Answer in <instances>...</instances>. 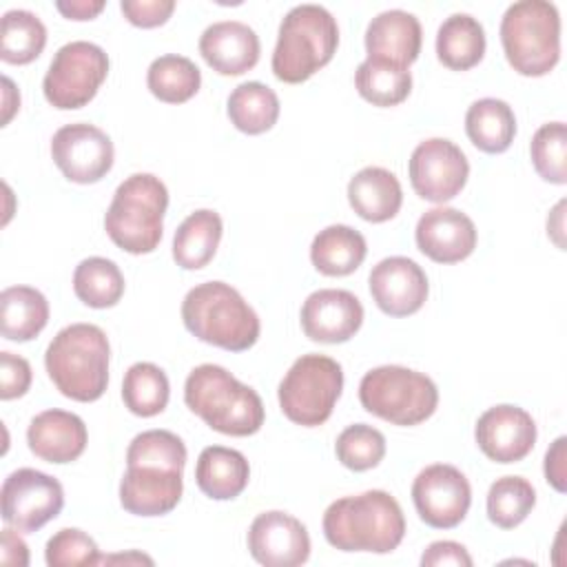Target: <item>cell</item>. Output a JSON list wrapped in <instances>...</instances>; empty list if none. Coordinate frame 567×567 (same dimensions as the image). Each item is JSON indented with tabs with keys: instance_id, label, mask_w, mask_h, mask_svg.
Listing matches in <instances>:
<instances>
[{
	"instance_id": "f6af8a7d",
	"label": "cell",
	"mask_w": 567,
	"mask_h": 567,
	"mask_svg": "<svg viewBox=\"0 0 567 567\" xmlns=\"http://www.w3.org/2000/svg\"><path fill=\"white\" fill-rule=\"evenodd\" d=\"M545 478L556 492L567 489V436H558L547 450Z\"/></svg>"
},
{
	"instance_id": "d4e9b609",
	"label": "cell",
	"mask_w": 567,
	"mask_h": 567,
	"mask_svg": "<svg viewBox=\"0 0 567 567\" xmlns=\"http://www.w3.org/2000/svg\"><path fill=\"white\" fill-rule=\"evenodd\" d=\"M250 478L246 456L233 447L208 445L199 452L195 465L197 487L215 501H230L239 496Z\"/></svg>"
},
{
	"instance_id": "2e32d148",
	"label": "cell",
	"mask_w": 567,
	"mask_h": 567,
	"mask_svg": "<svg viewBox=\"0 0 567 567\" xmlns=\"http://www.w3.org/2000/svg\"><path fill=\"white\" fill-rule=\"evenodd\" d=\"M536 434L532 414L509 403L487 408L474 427L481 452L496 463L523 461L534 450Z\"/></svg>"
},
{
	"instance_id": "8fae6325",
	"label": "cell",
	"mask_w": 567,
	"mask_h": 567,
	"mask_svg": "<svg viewBox=\"0 0 567 567\" xmlns=\"http://www.w3.org/2000/svg\"><path fill=\"white\" fill-rule=\"evenodd\" d=\"M0 503L2 520L18 532L31 534L62 512L64 489L58 478L33 467H20L4 478Z\"/></svg>"
},
{
	"instance_id": "b9f144b4",
	"label": "cell",
	"mask_w": 567,
	"mask_h": 567,
	"mask_svg": "<svg viewBox=\"0 0 567 567\" xmlns=\"http://www.w3.org/2000/svg\"><path fill=\"white\" fill-rule=\"evenodd\" d=\"M31 385V365L24 357L2 350L0 352V399H18Z\"/></svg>"
},
{
	"instance_id": "681fc988",
	"label": "cell",
	"mask_w": 567,
	"mask_h": 567,
	"mask_svg": "<svg viewBox=\"0 0 567 567\" xmlns=\"http://www.w3.org/2000/svg\"><path fill=\"white\" fill-rule=\"evenodd\" d=\"M2 84H4V115H2V124H9L13 113L20 109V100H11V95H16L18 91H16L13 82L7 75L2 78Z\"/></svg>"
},
{
	"instance_id": "4fadbf2b",
	"label": "cell",
	"mask_w": 567,
	"mask_h": 567,
	"mask_svg": "<svg viewBox=\"0 0 567 567\" xmlns=\"http://www.w3.org/2000/svg\"><path fill=\"white\" fill-rule=\"evenodd\" d=\"M408 173L419 197L443 204L463 190L470 164L465 153L452 140L430 137L412 151Z\"/></svg>"
},
{
	"instance_id": "83f0119b",
	"label": "cell",
	"mask_w": 567,
	"mask_h": 567,
	"mask_svg": "<svg viewBox=\"0 0 567 567\" xmlns=\"http://www.w3.org/2000/svg\"><path fill=\"white\" fill-rule=\"evenodd\" d=\"M49 321L47 297L31 286H9L0 292V332L9 341L35 339Z\"/></svg>"
},
{
	"instance_id": "ba28073f",
	"label": "cell",
	"mask_w": 567,
	"mask_h": 567,
	"mask_svg": "<svg viewBox=\"0 0 567 567\" xmlns=\"http://www.w3.org/2000/svg\"><path fill=\"white\" fill-rule=\"evenodd\" d=\"M361 405L394 425H419L439 405L436 383L405 365H379L363 374L359 383Z\"/></svg>"
},
{
	"instance_id": "d6a6232c",
	"label": "cell",
	"mask_w": 567,
	"mask_h": 567,
	"mask_svg": "<svg viewBox=\"0 0 567 567\" xmlns=\"http://www.w3.org/2000/svg\"><path fill=\"white\" fill-rule=\"evenodd\" d=\"M146 84L157 100L166 104H182L199 91L202 71L190 58L166 53L151 62L146 71Z\"/></svg>"
},
{
	"instance_id": "60d3db41",
	"label": "cell",
	"mask_w": 567,
	"mask_h": 567,
	"mask_svg": "<svg viewBox=\"0 0 567 567\" xmlns=\"http://www.w3.org/2000/svg\"><path fill=\"white\" fill-rule=\"evenodd\" d=\"M100 549L95 540L75 527H64L47 540L44 560L49 567H75V565H97Z\"/></svg>"
},
{
	"instance_id": "ffe728a7",
	"label": "cell",
	"mask_w": 567,
	"mask_h": 567,
	"mask_svg": "<svg viewBox=\"0 0 567 567\" xmlns=\"http://www.w3.org/2000/svg\"><path fill=\"white\" fill-rule=\"evenodd\" d=\"M182 489V470L162 465H126L120 481V503L135 516H162L177 507Z\"/></svg>"
},
{
	"instance_id": "277c9868",
	"label": "cell",
	"mask_w": 567,
	"mask_h": 567,
	"mask_svg": "<svg viewBox=\"0 0 567 567\" xmlns=\"http://www.w3.org/2000/svg\"><path fill=\"white\" fill-rule=\"evenodd\" d=\"M182 319L199 341L241 352L257 343L261 323L248 301L224 281H204L182 301Z\"/></svg>"
},
{
	"instance_id": "7dc6e473",
	"label": "cell",
	"mask_w": 567,
	"mask_h": 567,
	"mask_svg": "<svg viewBox=\"0 0 567 567\" xmlns=\"http://www.w3.org/2000/svg\"><path fill=\"white\" fill-rule=\"evenodd\" d=\"M55 9L69 20H91L104 9V0H58Z\"/></svg>"
},
{
	"instance_id": "d590c367",
	"label": "cell",
	"mask_w": 567,
	"mask_h": 567,
	"mask_svg": "<svg viewBox=\"0 0 567 567\" xmlns=\"http://www.w3.org/2000/svg\"><path fill=\"white\" fill-rule=\"evenodd\" d=\"M171 396L166 372L148 361L133 363L122 381V401L137 416H155L164 412Z\"/></svg>"
},
{
	"instance_id": "8d00e7d4",
	"label": "cell",
	"mask_w": 567,
	"mask_h": 567,
	"mask_svg": "<svg viewBox=\"0 0 567 567\" xmlns=\"http://www.w3.org/2000/svg\"><path fill=\"white\" fill-rule=\"evenodd\" d=\"M536 505V489L523 476H501L487 492V518L501 529L520 525Z\"/></svg>"
},
{
	"instance_id": "5bb4252c",
	"label": "cell",
	"mask_w": 567,
	"mask_h": 567,
	"mask_svg": "<svg viewBox=\"0 0 567 567\" xmlns=\"http://www.w3.org/2000/svg\"><path fill=\"white\" fill-rule=\"evenodd\" d=\"M51 157L69 182L95 184L111 171L115 148L102 128L75 122L53 133Z\"/></svg>"
},
{
	"instance_id": "4316f807",
	"label": "cell",
	"mask_w": 567,
	"mask_h": 567,
	"mask_svg": "<svg viewBox=\"0 0 567 567\" xmlns=\"http://www.w3.org/2000/svg\"><path fill=\"white\" fill-rule=\"evenodd\" d=\"M224 224L219 213L199 208L190 213L173 235V259L184 270L204 268L217 252Z\"/></svg>"
},
{
	"instance_id": "74e56055",
	"label": "cell",
	"mask_w": 567,
	"mask_h": 567,
	"mask_svg": "<svg viewBox=\"0 0 567 567\" xmlns=\"http://www.w3.org/2000/svg\"><path fill=\"white\" fill-rule=\"evenodd\" d=\"M334 452L343 467L352 472H365L377 467L383 461L385 436L368 423H354V425H348L337 436Z\"/></svg>"
},
{
	"instance_id": "ab89813d",
	"label": "cell",
	"mask_w": 567,
	"mask_h": 567,
	"mask_svg": "<svg viewBox=\"0 0 567 567\" xmlns=\"http://www.w3.org/2000/svg\"><path fill=\"white\" fill-rule=\"evenodd\" d=\"M126 465H162L184 472L186 445L168 430H146L128 443Z\"/></svg>"
},
{
	"instance_id": "9a60e30c",
	"label": "cell",
	"mask_w": 567,
	"mask_h": 567,
	"mask_svg": "<svg viewBox=\"0 0 567 567\" xmlns=\"http://www.w3.org/2000/svg\"><path fill=\"white\" fill-rule=\"evenodd\" d=\"M248 551L266 567H297L310 556V536L299 518L270 509L250 523Z\"/></svg>"
},
{
	"instance_id": "f907efd6",
	"label": "cell",
	"mask_w": 567,
	"mask_h": 567,
	"mask_svg": "<svg viewBox=\"0 0 567 567\" xmlns=\"http://www.w3.org/2000/svg\"><path fill=\"white\" fill-rule=\"evenodd\" d=\"M113 560H124V563H148V565H153V560L148 558V556H144V554H128V556H111V558H100V563H113Z\"/></svg>"
},
{
	"instance_id": "9c48e42d",
	"label": "cell",
	"mask_w": 567,
	"mask_h": 567,
	"mask_svg": "<svg viewBox=\"0 0 567 567\" xmlns=\"http://www.w3.org/2000/svg\"><path fill=\"white\" fill-rule=\"evenodd\" d=\"M343 390L341 365L326 354H301L279 383L281 412L297 425L315 427L330 419Z\"/></svg>"
},
{
	"instance_id": "4dcf8cb0",
	"label": "cell",
	"mask_w": 567,
	"mask_h": 567,
	"mask_svg": "<svg viewBox=\"0 0 567 567\" xmlns=\"http://www.w3.org/2000/svg\"><path fill=\"white\" fill-rule=\"evenodd\" d=\"M226 113L237 131L259 135L275 126L279 117V97L264 82H241L228 95Z\"/></svg>"
},
{
	"instance_id": "d6986e66",
	"label": "cell",
	"mask_w": 567,
	"mask_h": 567,
	"mask_svg": "<svg viewBox=\"0 0 567 567\" xmlns=\"http://www.w3.org/2000/svg\"><path fill=\"white\" fill-rule=\"evenodd\" d=\"M419 250L436 264H456L476 248V226L458 208L436 206L425 210L414 230Z\"/></svg>"
},
{
	"instance_id": "f546056e",
	"label": "cell",
	"mask_w": 567,
	"mask_h": 567,
	"mask_svg": "<svg viewBox=\"0 0 567 567\" xmlns=\"http://www.w3.org/2000/svg\"><path fill=\"white\" fill-rule=\"evenodd\" d=\"M465 133L483 153H503L516 135V117L512 106L498 97H481L465 113Z\"/></svg>"
},
{
	"instance_id": "c3c4849f",
	"label": "cell",
	"mask_w": 567,
	"mask_h": 567,
	"mask_svg": "<svg viewBox=\"0 0 567 567\" xmlns=\"http://www.w3.org/2000/svg\"><path fill=\"white\" fill-rule=\"evenodd\" d=\"M563 208H565V199H560L547 217V235H551V239L556 241L558 248L565 246V241H563Z\"/></svg>"
},
{
	"instance_id": "e575fe53",
	"label": "cell",
	"mask_w": 567,
	"mask_h": 567,
	"mask_svg": "<svg viewBox=\"0 0 567 567\" xmlns=\"http://www.w3.org/2000/svg\"><path fill=\"white\" fill-rule=\"evenodd\" d=\"M73 292L89 308H111L124 295V275L106 257H86L75 266Z\"/></svg>"
},
{
	"instance_id": "bcb514c9",
	"label": "cell",
	"mask_w": 567,
	"mask_h": 567,
	"mask_svg": "<svg viewBox=\"0 0 567 567\" xmlns=\"http://www.w3.org/2000/svg\"><path fill=\"white\" fill-rule=\"evenodd\" d=\"M0 560H2L4 565H18V567H27V565H29V549H27V543L16 534V527H11V525L2 529Z\"/></svg>"
},
{
	"instance_id": "8992f818",
	"label": "cell",
	"mask_w": 567,
	"mask_h": 567,
	"mask_svg": "<svg viewBox=\"0 0 567 567\" xmlns=\"http://www.w3.org/2000/svg\"><path fill=\"white\" fill-rule=\"evenodd\" d=\"M166 206L164 182L151 173H135L115 188L104 215V230L117 248L131 255L153 252L164 235Z\"/></svg>"
},
{
	"instance_id": "f35d334b",
	"label": "cell",
	"mask_w": 567,
	"mask_h": 567,
	"mask_svg": "<svg viewBox=\"0 0 567 567\" xmlns=\"http://www.w3.org/2000/svg\"><path fill=\"white\" fill-rule=\"evenodd\" d=\"M536 173L549 184L567 182V128L563 122L543 124L529 144Z\"/></svg>"
},
{
	"instance_id": "7402d4cb",
	"label": "cell",
	"mask_w": 567,
	"mask_h": 567,
	"mask_svg": "<svg viewBox=\"0 0 567 567\" xmlns=\"http://www.w3.org/2000/svg\"><path fill=\"white\" fill-rule=\"evenodd\" d=\"M89 441L84 421L66 410H44L35 414L27 430L29 450L47 463H71L82 456Z\"/></svg>"
},
{
	"instance_id": "7a4b0ae2",
	"label": "cell",
	"mask_w": 567,
	"mask_h": 567,
	"mask_svg": "<svg viewBox=\"0 0 567 567\" xmlns=\"http://www.w3.org/2000/svg\"><path fill=\"white\" fill-rule=\"evenodd\" d=\"M184 401L208 427L228 436H250L261 430L266 419L261 396L217 363H202L190 370Z\"/></svg>"
},
{
	"instance_id": "3957f363",
	"label": "cell",
	"mask_w": 567,
	"mask_h": 567,
	"mask_svg": "<svg viewBox=\"0 0 567 567\" xmlns=\"http://www.w3.org/2000/svg\"><path fill=\"white\" fill-rule=\"evenodd\" d=\"M111 346L95 323L62 328L44 352V365L55 388L73 401H97L109 385Z\"/></svg>"
},
{
	"instance_id": "ee69618b",
	"label": "cell",
	"mask_w": 567,
	"mask_h": 567,
	"mask_svg": "<svg viewBox=\"0 0 567 567\" xmlns=\"http://www.w3.org/2000/svg\"><path fill=\"white\" fill-rule=\"evenodd\" d=\"M421 565L423 567H472L474 560L470 556V551L454 540H436L432 545H427V549L421 556Z\"/></svg>"
},
{
	"instance_id": "7c38bea8",
	"label": "cell",
	"mask_w": 567,
	"mask_h": 567,
	"mask_svg": "<svg viewBox=\"0 0 567 567\" xmlns=\"http://www.w3.org/2000/svg\"><path fill=\"white\" fill-rule=\"evenodd\" d=\"M412 501L425 525L452 529L467 516L472 487L458 467L434 463L416 474L412 483Z\"/></svg>"
},
{
	"instance_id": "52a82bcc",
	"label": "cell",
	"mask_w": 567,
	"mask_h": 567,
	"mask_svg": "<svg viewBox=\"0 0 567 567\" xmlns=\"http://www.w3.org/2000/svg\"><path fill=\"white\" fill-rule=\"evenodd\" d=\"M501 44L514 71L527 78L549 73L560 58V16L547 0L512 2L501 20Z\"/></svg>"
},
{
	"instance_id": "1f68e13d",
	"label": "cell",
	"mask_w": 567,
	"mask_h": 567,
	"mask_svg": "<svg viewBox=\"0 0 567 567\" xmlns=\"http://www.w3.org/2000/svg\"><path fill=\"white\" fill-rule=\"evenodd\" d=\"M354 86L374 106H396L412 91V75L405 66L365 58L354 71Z\"/></svg>"
},
{
	"instance_id": "484cf974",
	"label": "cell",
	"mask_w": 567,
	"mask_h": 567,
	"mask_svg": "<svg viewBox=\"0 0 567 567\" xmlns=\"http://www.w3.org/2000/svg\"><path fill=\"white\" fill-rule=\"evenodd\" d=\"M365 237L346 224H332L319 230L310 244L312 266L328 277H346L365 259Z\"/></svg>"
},
{
	"instance_id": "5b68a950",
	"label": "cell",
	"mask_w": 567,
	"mask_h": 567,
	"mask_svg": "<svg viewBox=\"0 0 567 567\" xmlns=\"http://www.w3.org/2000/svg\"><path fill=\"white\" fill-rule=\"evenodd\" d=\"M339 44L334 16L321 4L292 7L281 24L272 51V73L288 84L306 82L326 66Z\"/></svg>"
},
{
	"instance_id": "f1b7e54d",
	"label": "cell",
	"mask_w": 567,
	"mask_h": 567,
	"mask_svg": "<svg viewBox=\"0 0 567 567\" xmlns=\"http://www.w3.org/2000/svg\"><path fill=\"white\" fill-rule=\"evenodd\" d=\"M485 29L470 13H452L436 31V55L454 71L476 66L485 55Z\"/></svg>"
},
{
	"instance_id": "7bdbcfd3",
	"label": "cell",
	"mask_w": 567,
	"mask_h": 567,
	"mask_svg": "<svg viewBox=\"0 0 567 567\" xmlns=\"http://www.w3.org/2000/svg\"><path fill=\"white\" fill-rule=\"evenodd\" d=\"M120 9L131 24L151 29L164 24L171 18L175 0H122Z\"/></svg>"
},
{
	"instance_id": "e0dca14e",
	"label": "cell",
	"mask_w": 567,
	"mask_h": 567,
	"mask_svg": "<svg viewBox=\"0 0 567 567\" xmlns=\"http://www.w3.org/2000/svg\"><path fill=\"white\" fill-rule=\"evenodd\" d=\"M374 303L390 317H408L421 310L427 299V277L410 257H385L368 277Z\"/></svg>"
},
{
	"instance_id": "6da1fadb",
	"label": "cell",
	"mask_w": 567,
	"mask_h": 567,
	"mask_svg": "<svg viewBox=\"0 0 567 567\" xmlns=\"http://www.w3.org/2000/svg\"><path fill=\"white\" fill-rule=\"evenodd\" d=\"M323 536L341 551L390 554L405 536L403 509L383 489L343 496L323 512Z\"/></svg>"
},
{
	"instance_id": "44dd1931",
	"label": "cell",
	"mask_w": 567,
	"mask_h": 567,
	"mask_svg": "<svg viewBox=\"0 0 567 567\" xmlns=\"http://www.w3.org/2000/svg\"><path fill=\"white\" fill-rule=\"evenodd\" d=\"M199 53L213 71L221 75H241L250 71L261 53L259 35L239 20L213 22L199 35Z\"/></svg>"
},
{
	"instance_id": "836d02e7",
	"label": "cell",
	"mask_w": 567,
	"mask_h": 567,
	"mask_svg": "<svg viewBox=\"0 0 567 567\" xmlns=\"http://www.w3.org/2000/svg\"><path fill=\"white\" fill-rule=\"evenodd\" d=\"M47 44L44 22L27 9L4 11L0 20V58L9 64L33 62Z\"/></svg>"
},
{
	"instance_id": "ac0fdd59",
	"label": "cell",
	"mask_w": 567,
	"mask_h": 567,
	"mask_svg": "<svg viewBox=\"0 0 567 567\" xmlns=\"http://www.w3.org/2000/svg\"><path fill=\"white\" fill-rule=\"evenodd\" d=\"M363 323V306L341 288H321L306 297L301 306V328L308 339L319 343H343Z\"/></svg>"
},
{
	"instance_id": "603a6c76",
	"label": "cell",
	"mask_w": 567,
	"mask_h": 567,
	"mask_svg": "<svg viewBox=\"0 0 567 567\" xmlns=\"http://www.w3.org/2000/svg\"><path fill=\"white\" fill-rule=\"evenodd\" d=\"M421 22L403 9H388L374 16L365 29L368 58L410 66L421 53Z\"/></svg>"
},
{
	"instance_id": "30bf717a",
	"label": "cell",
	"mask_w": 567,
	"mask_h": 567,
	"mask_svg": "<svg viewBox=\"0 0 567 567\" xmlns=\"http://www.w3.org/2000/svg\"><path fill=\"white\" fill-rule=\"evenodd\" d=\"M109 73V55L102 47L73 40L62 44L42 80L44 97L60 111L86 106Z\"/></svg>"
},
{
	"instance_id": "cb8c5ba5",
	"label": "cell",
	"mask_w": 567,
	"mask_h": 567,
	"mask_svg": "<svg viewBox=\"0 0 567 567\" xmlns=\"http://www.w3.org/2000/svg\"><path fill=\"white\" fill-rule=\"evenodd\" d=\"M348 202L361 219L372 224L388 221L403 204L401 182L388 168L365 166L350 177Z\"/></svg>"
}]
</instances>
